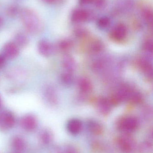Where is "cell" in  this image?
<instances>
[{"instance_id": "cell-1", "label": "cell", "mask_w": 153, "mask_h": 153, "mask_svg": "<svg viewBox=\"0 0 153 153\" xmlns=\"http://www.w3.org/2000/svg\"><path fill=\"white\" fill-rule=\"evenodd\" d=\"M19 15L25 29L29 33L36 35L42 32L44 28L43 22L35 11L30 8H23Z\"/></svg>"}, {"instance_id": "cell-2", "label": "cell", "mask_w": 153, "mask_h": 153, "mask_svg": "<svg viewBox=\"0 0 153 153\" xmlns=\"http://www.w3.org/2000/svg\"><path fill=\"white\" fill-rule=\"evenodd\" d=\"M116 128L123 134H130L136 131L139 126V120L133 116H126L118 120Z\"/></svg>"}, {"instance_id": "cell-3", "label": "cell", "mask_w": 153, "mask_h": 153, "mask_svg": "<svg viewBox=\"0 0 153 153\" xmlns=\"http://www.w3.org/2000/svg\"><path fill=\"white\" fill-rule=\"evenodd\" d=\"M117 146L124 153H132L137 149V146L134 139L130 134H123L116 139Z\"/></svg>"}, {"instance_id": "cell-4", "label": "cell", "mask_w": 153, "mask_h": 153, "mask_svg": "<svg viewBox=\"0 0 153 153\" xmlns=\"http://www.w3.org/2000/svg\"><path fill=\"white\" fill-rule=\"evenodd\" d=\"M15 118L9 111H4L0 113V128L4 130L10 129L15 125Z\"/></svg>"}, {"instance_id": "cell-5", "label": "cell", "mask_w": 153, "mask_h": 153, "mask_svg": "<svg viewBox=\"0 0 153 153\" xmlns=\"http://www.w3.org/2000/svg\"><path fill=\"white\" fill-rule=\"evenodd\" d=\"M127 35V29L123 24H119L115 26L110 31V37L115 41L124 40Z\"/></svg>"}, {"instance_id": "cell-6", "label": "cell", "mask_w": 153, "mask_h": 153, "mask_svg": "<svg viewBox=\"0 0 153 153\" xmlns=\"http://www.w3.org/2000/svg\"><path fill=\"white\" fill-rule=\"evenodd\" d=\"M20 125L24 130L28 132L34 131L37 126L36 117L32 115H27L22 117L20 120Z\"/></svg>"}, {"instance_id": "cell-7", "label": "cell", "mask_w": 153, "mask_h": 153, "mask_svg": "<svg viewBox=\"0 0 153 153\" xmlns=\"http://www.w3.org/2000/svg\"><path fill=\"white\" fill-rule=\"evenodd\" d=\"M90 14L89 12L84 9H78L73 11L71 15V20L74 23L84 22L89 19Z\"/></svg>"}, {"instance_id": "cell-8", "label": "cell", "mask_w": 153, "mask_h": 153, "mask_svg": "<svg viewBox=\"0 0 153 153\" xmlns=\"http://www.w3.org/2000/svg\"><path fill=\"white\" fill-rule=\"evenodd\" d=\"M19 53V48L15 43L8 42L4 47L3 55L6 58L13 59L18 55Z\"/></svg>"}, {"instance_id": "cell-9", "label": "cell", "mask_w": 153, "mask_h": 153, "mask_svg": "<svg viewBox=\"0 0 153 153\" xmlns=\"http://www.w3.org/2000/svg\"><path fill=\"white\" fill-rule=\"evenodd\" d=\"M83 124L81 120L78 119H72L67 122L66 128L71 134L76 135L81 133L82 129Z\"/></svg>"}, {"instance_id": "cell-10", "label": "cell", "mask_w": 153, "mask_h": 153, "mask_svg": "<svg viewBox=\"0 0 153 153\" xmlns=\"http://www.w3.org/2000/svg\"><path fill=\"white\" fill-rule=\"evenodd\" d=\"M87 128L91 134L95 136L101 135L104 132L102 125L96 120H89L87 123Z\"/></svg>"}, {"instance_id": "cell-11", "label": "cell", "mask_w": 153, "mask_h": 153, "mask_svg": "<svg viewBox=\"0 0 153 153\" xmlns=\"http://www.w3.org/2000/svg\"><path fill=\"white\" fill-rule=\"evenodd\" d=\"M38 49L40 53L45 56L51 55L54 51V48L52 44L46 40H42L40 41L38 45Z\"/></svg>"}, {"instance_id": "cell-12", "label": "cell", "mask_w": 153, "mask_h": 153, "mask_svg": "<svg viewBox=\"0 0 153 153\" xmlns=\"http://www.w3.org/2000/svg\"><path fill=\"white\" fill-rule=\"evenodd\" d=\"M111 102L108 99L105 98L100 99L98 102V108L101 113L107 114L110 111L111 108Z\"/></svg>"}, {"instance_id": "cell-13", "label": "cell", "mask_w": 153, "mask_h": 153, "mask_svg": "<svg viewBox=\"0 0 153 153\" xmlns=\"http://www.w3.org/2000/svg\"><path fill=\"white\" fill-rule=\"evenodd\" d=\"M45 96L48 102L52 105L56 104L57 102V97L55 90L51 86H48L45 89Z\"/></svg>"}, {"instance_id": "cell-14", "label": "cell", "mask_w": 153, "mask_h": 153, "mask_svg": "<svg viewBox=\"0 0 153 153\" xmlns=\"http://www.w3.org/2000/svg\"><path fill=\"white\" fill-rule=\"evenodd\" d=\"M139 65L144 73L147 76H152V67L150 61L146 58H142L139 63Z\"/></svg>"}, {"instance_id": "cell-15", "label": "cell", "mask_w": 153, "mask_h": 153, "mask_svg": "<svg viewBox=\"0 0 153 153\" xmlns=\"http://www.w3.org/2000/svg\"><path fill=\"white\" fill-rule=\"evenodd\" d=\"M78 87L82 93H89L92 89V85L90 81L85 77H82L78 82Z\"/></svg>"}, {"instance_id": "cell-16", "label": "cell", "mask_w": 153, "mask_h": 153, "mask_svg": "<svg viewBox=\"0 0 153 153\" xmlns=\"http://www.w3.org/2000/svg\"><path fill=\"white\" fill-rule=\"evenodd\" d=\"M62 65L65 69L66 71L72 73L74 70L75 67L74 60L71 56H65L62 62Z\"/></svg>"}, {"instance_id": "cell-17", "label": "cell", "mask_w": 153, "mask_h": 153, "mask_svg": "<svg viewBox=\"0 0 153 153\" xmlns=\"http://www.w3.org/2000/svg\"><path fill=\"white\" fill-rule=\"evenodd\" d=\"M13 148L17 152L19 153L25 148V143L24 140L19 136H15L12 141Z\"/></svg>"}, {"instance_id": "cell-18", "label": "cell", "mask_w": 153, "mask_h": 153, "mask_svg": "<svg viewBox=\"0 0 153 153\" xmlns=\"http://www.w3.org/2000/svg\"><path fill=\"white\" fill-rule=\"evenodd\" d=\"M21 9L18 4H13L7 7L6 13L10 18H15L19 15Z\"/></svg>"}, {"instance_id": "cell-19", "label": "cell", "mask_w": 153, "mask_h": 153, "mask_svg": "<svg viewBox=\"0 0 153 153\" xmlns=\"http://www.w3.org/2000/svg\"><path fill=\"white\" fill-rule=\"evenodd\" d=\"M15 44L18 46L23 47L26 46L28 42V37L23 32H19L15 37Z\"/></svg>"}, {"instance_id": "cell-20", "label": "cell", "mask_w": 153, "mask_h": 153, "mask_svg": "<svg viewBox=\"0 0 153 153\" xmlns=\"http://www.w3.org/2000/svg\"><path fill=\"white\" fill-rule=\"evenodd\" d=\"M103 48V44L101 41L96 40L93 42L90 47V52L92 53H98L101 52Z\"/></svg>"}, {"instance_id": "cell-21", "label": "cell", "mask_w": 153, "mask_h": 153, "mask_svg": "<svg viewBox=\"0 0 153 153\" xmlns=\"http://www.w3.org/2000/svg\"><path fill=\"white\" fill-rule=\"evenodd\" d=\"M41 142L45 145H48L51 143L53 139V135L51 132L48 130H44L40 135Z\"/></svg>"}, {"instance_id": "cell-22", "label": "cell", "mask_w": 153, "mask_h": 153, "mask_svg": "<svg viewBox=\"0 0 153 153\" xmlns=\"http://www.w3.org/2000/svg\"><path fill=\"white\" fill-rule=\"evenodd\" d=\"M142 95L140 93L137 91L132 90L129 95L128 100L131 102L132 103H138L142 100Z\"/></svg>"}, {"instance_id": "cell-23", "label": "cell", "mask_w": 153, "mask_h": 153, "mask_svg": "<svg viewBox=\"0 0 153 153\" xmlns=\"http://www.w3.org/2000/svg\"><path fill=\"white\" fill-rule=\"evenodd\" d=\"M152 147V143L150 140H146L137 147V149L141 153L146 152Z\"/></svg>"}, {"instance_id": "cell-24", "label": "cell", "mask_w": 153, "mask_h": 153, "mask_svg": "<svg viewBox=\"0 0 153 153\" xmlns=\"http://www.w3.org/2000/svg\"><path fill=\"white\" fill-rule=\"evenodd\" d=\"M61 80L65 84H71L73 81L72 73L66 71L61 75Z\"/></svg>"}, {"instance_id": "cell-25", "label": "cell", "mask_w": 153, "mask_h": 153, "mask_svg": "<svg viewBox=\"0 0 153 153\" xmlns=\"http://www.w3.org/2000/svg\"><path fill=\"white\" fill-rule=\"evenodd\" d=\"M143 16L148 24H152L153 21V13L152 10L145 9L143 12Z\"/></svg>"}, {"instance_id": "cell-26", "label": "cell", "mask_w": 153, "mask_h": 153, "mask_svg": "<svg viewBox=\"0 0 153 153\" xmlns=\"http://www.w3.org/2000/svg\"><path fill=\"white\" fill-rule=\"evenodd\" d=\"M110 24V20L107 17L100 18L98 22V26L100 28L105 29L108 27Z\"/></svg>"}, {"instance_id": "cell-27", "label": "cell", "mask_w": 153, "mask_h": 153, "mask_svg": "<svg viewBox=\"0 0 153 153\" xmlns=\"http://www.w3.org/2000/svg\"><path fill=\"white\" fill-rule=\"evenodd\" d=\"M57 153H79V152L75 147L71 145H69L65 146L63 149L58 151Z\"/></svg>"}, {"instance_id": "cell-28", "label": "cell", "mask_w": 153, "mask_h": 153, "mask_svg": "<svg viewBox=\"0 0 153 153\" xmlns=\"http://www.w3.org/2000/svg\"><path fill=\"white\" fill-rule=\"evenodd\" d=\"M72 46V42L69 40H63L59 44V48L63 50H68Z\"/></svg>"}, {"instance_id": "cell-29", "label": "cell", "mask_w": 153, "mask_h": 153, "mask_svg": "<svg viewBox=\"0 0 153 153\" xmlns=\"http://www.w3.org/2000/svg\"><path fill=\"white\" fill-rule=\"evenodd\" d=\"M143 47L144 49L146 52L152 53L153 48L152 41L151 40H146L144 44Z\"/></svg>"}, {"instance_id": "cell-30", "label": "cell", "mask_w": 153, "mask_h": 153, "mask_svg": "<svg viewBox=\"0 0 153 153\" xmlns=\"http://www.w3.org/2000/svg\"><path fill=\"white\" fill-rule=\"evenodd\" d=\"M75 34L76 36L78 37H83L87 35V31L84 29L80 28L77 29L75 31Z\"/></svg>"}, {"instance_id": "cell-31", "label": "cell", "mask_w": 153, "mask_h": 153, "mask_svg": "<svg viewBox=\"0 0 153 153\" xmlns=\"http://www.w3.org/2000/svg\"><path fill=\"white\" fill-rule=\"evenodd\" d=\"M93 147L94 150L99 151V150H102L103 146L100 142H95L93 143Z\"/></svg>"}, {"instance_id": "cell-32", "label": "cell", "mask_w": 153, "mask_h": 153, "mask_svg": "<svg viewBox=\"0 0 153 153\" xmlns=\"http://www.w3.org/2000/svg\"><path fill=\"white\" fill-rule=\"evenodd\" d=\"M6 57L3 54H0V68H1L4 65L5 62Z\"/></svg>"}, {"instance_id": "cell-33", "label": "cell", "mask_w": 153, "mask_h": 153, "mask_svg": "<svg viewBox=\"0 0 153 153\" xmlns=\"http://www.w3.org/2000/svg\"><path fill=\"white\" fill-rule=\"evenodd\" d=\"M94 1H95V0H80V3L82 5H86L91 3Z\"/></svg>"}, {"instance_id": "cell-34", "label": "cell", "mask_w": 153, "mask_h": 153, "mask_svg": "<svg viewBox=\"0 0 153 153\" xmlns=\"http://www.w3.org/2000/svg\"><path fill=\"white\" fill-rule=\"evenodd\" d=\"M44 2L49 4H53L58 2L59 0H42Z\"/></svg>"}, {"instance_id": "cell-35", "label": "cell", "mask_w": 153, "mask_h": 153, "mask_svg": "<svg viewBox=\"0 0 153 153\" xmlns=\"http://www.w3.org/2000/svg\"><path fill=\"white\" fill-rule=\"evenodd\" d=\"M3 20L2 18L0 16V27L3 25Z\"/></svg>"}, {"instance_id": "cell-36", "label": "cell", "mask_w": 153, "mask_h": 153, "mask_svg": "<svg viewBox=\"0 0 153 153\" xmlns=\"http://www.w3.org/2000/svg\"><path fill=\"white\" fill-rule=\"evenodd\" d=\"M1 99L0 98V107H1Z\"/></svg>"}, {"instance_id": "cell-37", "label": "cell", "mask_w": 153, "mask_h": 153, "mask_svg": "<svg viewBox=\"0 0 153 153\" xmlns=\"http://www.w3.org/2000/svg\"><path fill=\"white\" fill-rule=\"evenodd\" d=\"M19 153V152H16V153Z\"/></svg>"}]
</instances>
